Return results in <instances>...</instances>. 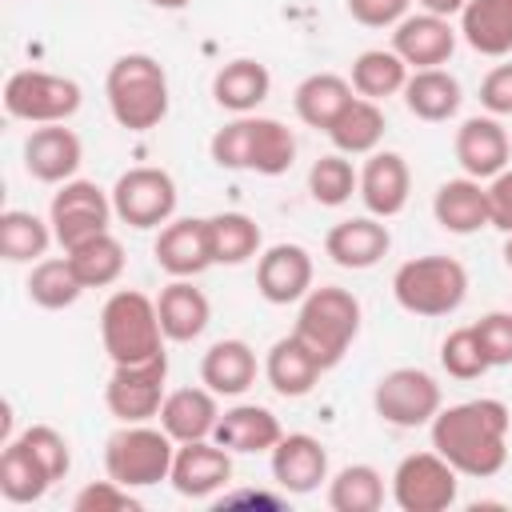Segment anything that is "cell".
Wrapping results in <instances>:
<instances>
[{
  "instance_id": "1",
  "label": "cell",
  "mask_w": 512,
  "mask_h": 512,
  "mask_svg": "<svg viewBox=\"0 0 512 512\" xmlns=\"http://www.w3.org/2000/svg\"><path fill=\"white\" fill-rule=\"evenodd\" d=\"M508 432L512 412L492 396L448 404L428 424L432 448L468 480H488L508 464Z\"/></svg>"
},
{
  "instance_id": "2",
  "label": "cell",
  "mask_w": 512,
  "mask_h": 512,
  "mask_svg": "<svg viewBox=\"0 0 512 512\" xmlns=\"http://www.w3.org/2000/svg\"><path fill=\"white\" fill-rule=\"evenodd\" d=\"M208 156L216 168H228V172L284 176L296 164V136L288 124L248 112V116H236L212 132Z\"/></svg>"
},
{
  "instance_id": "3",
  "label": "cell",
  "mask_w": 512,
  "mask_h": 512,
  "mask_svg": "<svg viewBox=\"0 0 512 512\" xmlns=\"http://www.w3.org/2000/svg\"><path fill=\"white\" fill-rule=\"evenodd\" d=\"M108 112L128 132H152L168 116V72L148 52H124L104 76Z\"/></svg>"
},
{
  "instance_id": "4",
  "label": "cell",
  "mask_w": 512,
  "mask_h": 512,
  "mask_svg": "<svg viewBox=\"0 0 512 512\" xmlns=\"http://www.w3.org/2000/svg\"><path fill=\"white\" fill-rule=\"evenodd\" d=\"M360 300L340 288V284H320L312 288L304 300H300V312H296V324H292V336L316 356V364L328 372L336 368L352 340L360 336Z\"/></svg>"
},
{
  "instance_id": "5",
  "label": "cell",
  "mask_w": 512,
  "mask_h": 512,
  "mask_svg": "<svg viewBox=\"0 0 512 512\" xmlns=\"http://www.w3.org/2000/svg\"><path fill=\"white\" fill-rule=\"evenodd\" d=\"M164 328L156 300L136 288H116L100 308V344L112 364H140L164 356Z\"/></svg>"
},
{
  "instance_id": "6",
  "label": "cell",
  "mask_w": 512,
  "mask_h": 512,
  "mask_svg": "<svg viewBox=\"0 0 512 512\" xmlns=\"http://www.w3.org/2000/svg\"><path fill=\"white\" fill-rule=\"evenodd\" d=\"M392 296L408 316H452L468 300V268L456 256H416L392 272Z\"/></svg>"
},
{
  "instance_id": "7",
  "label": "cell",
  "mask_w": 512,
  "mask_h": 512,
  "mask_svg": "<svg viewBox=\"0 0 512 512\" xmlns=\"http://www.w3.org/2000/svg\"><path fill=\"white\" fill-rule=\"evenodd\" d=\"M176 440L152 424H120L104 440V472L124 488H152L172 476Z\"/></svg>"
},
{
  "instance_id": "8",
  "label": "cell",
  "mask_w": 512,
  "mask_h": 512,
  "mask_svg": "<svg viewBox=\"0 0 512 512\" xmlns=\"http://www.w3.org/2000/svg\"><path fill=\"white\" fill-rule=\"evenodd\" d=\"M84 104V92L72 76L20 68L4 80V112L24 124H68Z\"/></svg>"
},
{
  "instance_id": "9",
  "label": "cell",
  "mask_w": 512,
  "mask_h": 512,
  "mask_svg": "<svg viewBox=\"0 0 512 512\" xmlns=\"http://www.w3.org/2000/svg\"><path fill=\"white\" fill-rule=\"evenodd\" d=\"M116 208H112V192H104L96 180H64L56 184L52 192V204H48V224H52V236L64 252H72L76 244L108 232Z\"/></svg>"
},
{
  "instance_id": "10",
  "label": "cell",
  "mask_w": 512,
  "mask_h": 512,
  "mask_svg": "<svg viewBox=\"0 0 512 512\" xmlns=\"http://www.w3.org/2000/svg\"><path fill=\"white\" fill-rule=\"evenodd\" d=\"M460 492V472L436 452H412L392 472V500L400 512H448Z\"/></svg>"
},
{
  "instance_id": "11",
  "label": "cell",
  "mask_w": 512,
  "mask_h": 512,
  "mask_svg": "<svg viewBox=\"0 0 512 512\" xmlns=\"http://www.w3.org/2000/svg\"><path fill=\"white\" fill-rule=\"evenodd\" d=\"M176 200H180L176 196V180L164 168H152V164H140V168L120 172L116 184H112L116 220H124L136 232L164 228L176 216Z\"/></svg>"
},
{
  "instance_id": "12",
  "label": "cell",
  "mask_w": 512,
  "mask_h": 512,
  "mask_svg": "<svg viewBox=\"0 0 512 512\" xmlns=\"http://www.w3.org/2000/svg\"><path fill=\"white\" fill-rule=\"evenodd\" d=\"M372 408L392 428H424L444 408L440 384L424 368H392L372 388Z\"/></svg>"
},
{
  "instance_id": "13",
  "label": "cell",
  "mask_w": 512,
  "mask_h": 512,
  "mask_svg": "<svg viewBox=\"0 0 512 512\" xmlns=\"http://www.w3.org/2000/svg\"><path fill=\"white\" fill-rule=\"evenodd\" d=\"M168 384V356L140 360V364H112L104 384V404L120 424H148L160 416Z\"/></svg>"
},
{
  "instance_id": "14",
  "label": "cell",
  "mask_w": 512,
  "mask_h": 512,
  "mask_svg": "<svg viewBox=\"0 0 512 512\" xmlns=\"http://www.w3.org/2000/svg\"><path fill=\"white\" fill-rule=\"evenodd\" d=\"M156 268L172 280H196L204 268H212V244H208V220L200 216H172L152 244Z\"/></svg>"
},
{
  "instance_id": "15",
  "label": "cell",
  "mask_w": 512,
  "mask_h": 512,
  "mask_svg": "<svg viewBox=\"0 0 512 512\" xmlns=\"http://www.w3.org/2000/svg\"><path fill=\"white\" fill-rule=\"evenodd\" d=\"M228 480H232V452H228L224 444H216V440H188V444H176L168 484H172L184 500H208V496H216Z\"/></svg>"
},
{
  "instance_id": "16",
  "label": "cell",
  "mask_w": 512,
  "mask_h": 512,
  "mask_svg": "<svg viewBox=\"0 0 512 512\" xmlns=\"http://www.w3.org/2000/svg\"><path fill=\"white\" fill-rule=\"evenodd\" d=\"M456 32L448 16L436 12H408L392 28V52L416 72V68H444L456 52Z\"/></svg>"
},
{
  "instance_id": "17",
  "label": "cell",
  "mask_w": 512,
  "mask_h": 512,
  "mask_svg": "<svg viewBox=\"0 0 512 512\" xmlns=\"http://www.w3.org/2000/svg\"><path fill=\"white\" fill-rule=\"evenodd\" d=\"M84 144L64 124H36L24 136V172L40 184H64L80 172Z\"/></svg>"
},
{
  "instance_id": "18",
  "label": "cell",
  "mask_w": 512,
  "mask_h": 512,
  "mask_svg": "<svg viewBox=\"0 0 512 512\" xmlns=\"http://www.w3.org/2000/svg\"><path fill=\"white\" fill-rule=\"evenodd\" d=\"M312 252L304 244H272L256 260V292L268 304H300L312 292Z\"/></svg>"
},
{
  "instance_id": "19",
  "label": "cell",
  "mask_w": 512,
  "mask_h": 512,
  "mask_svg": "<svg viewBox=\"0 0 512 512\" xmlns=\"http://www.w3.org/2000/svg\"><path fill=\"white\" fill-rule=\"evenodd\" d=\"M272 456V484L288 496H308L328 480V448L308 432H284Z\"/></svg>"
},
{
  "instance_id": "20",
  "label": "cell",
  "mask_w": 512,
  "mask_h": 512,
  "mask_svg": "<svg viewBox=\"0 0 512 512\" xmlns=\"http://www.w3.org/2000/svg\"><path fill=\"white\" fill-rule=\"evenodd\" d=\"M356 196L364 200L368 216H380V220H392L408 208V196H412V168L400 152H368L364 168H360V188Z\"/></svg>"
},
{
  "instance_id": "21",
  "label": "cell",
  "mask_w": 512,
  "mask_h": 512,
  "mask_svg": "<svg viewBox=\"0 0 512 512\" xmlns=\"http://www.w3.org/2000/svg\"><path fill=\"white\" fill-rule=\"evenodd\" d=\"M452 152H456V164L464 168V176L472 180H492L508 168V132L500 124V116H468L460 128H456V140H452Z\"/></svg>"
},
{
  "instance_id": "22",
  "label": "cell",
  "mask_w": 512,
  "mask_h": 512,
  "mask_svg": "<svg viewBox=\"0 0 512 512\" xmlns=\"http://www.w3.org/2000/svg\"><path fill=\"white\" fill-rule=\"evenodd\" d=\"M392 248V232L380 216H352V220H340L328 228L324 236V252L336 268H348V272H364V268H376Z\"/></svg>"
},
{
  "instance_id": "23",
  "label": "cell",
  "mask_w": 512,
  "mask_h": 512,
  "mask_svg": "<svg viewBox=\"0 0 512 512\" xmlns=\"http://www.w3.org/2000/svg\"><path fill=\"white\" fill-rule=\"evenodd\" d=\"M432 216L444 232L452 236H472L480 228H492V216H488V188L484 180H472V176H456V180H444L432 196Z\"/></svg>"
},
{
  "instance_id": "24",
  "label": "cell",
  "mask_w": 512,
  "mask_h": 512,
  "mask_svg": "<svg viewBox=\"0 0 512 512\" xmlns=\"http://www.w3.org/2000/svg\"><path fill=\"white\" fill-rule=\"evenodd\" d=\"M220 396L212 388H176L164 396L160 404V428L176 440V444H188V440H212L216 424H220Z\"/></svg>"
},
{
  "instance_id": "25",
  "label": "cell",
  "mask_w": 512,
  "mask_h": 512,
  "mask_svg": "<svg viewBox=\"0 0 512 512\" xmlns=\"http://www.w3.org/2000/svg\"><path fill=\"white\" fill-rule=\"evenodd\" d=\"M284 428L276 420L272 408L264 404H232L220 412V424L212 432L216 444H224L228 452H240V456H256V452H272L280 444Z\"/></svg>"
},
{
  "instance_id": "26",
  "label": "cell",
  "mask_w": 512,
  "mask_h": 512,
  "mask_svg": "<svg viewBox=\"0 0 512 512\" xmlns=\"http://www.w3.org/2000/svg\"><path fill=\"white\" fill-rule=\"evenodd\" d=\"M268 92H272V72H268L260 60H252V56L228 60V64H220L216 76H212V100H216L224 112H232V116L256 112V108L268 100Z\"/></svg>"
},
{
  "instance_id": "27",
  "label": "cell",
  "mask_w": 512,
  "mask_h": 512,
  "mask_svg": "<svg viewBox=\"0 0 512 512\" xmlns=\"http://www.w3.org/2000/svg\"><path fill=\"white\" fill-rule=\"evenodd\" d=\"M400 96H404V108L424 124H444L464 104V88L448 68H416V72H408V84H404Z\"/></svg>"
},
{
  "instance_id": "28",
  "label": "cell",
  "mask_w": 512,
  "mask_h": 512,
  "mask_svg": "<svg viewBox=\"0 0 512 512\" xmlns=\"http://www.w3.org/2000/svg\"><path fill=\"white\" fill-rule=\"evenodd\" d=\"M256 372H260V364H256L252 344L236 340V336L216 340L200 360V384L212 388L216 396H244L256 384Z\"/></svg>"
},
{
  "instance_id": "29",
  "label": "cell",
  "mask_w": 512,
  "mask_h": 512,
  "mask_svg": "<svg viewBox=\"0 0 512 512\" xmlns=\"http://www.w3.org/2000/svg\"><path fill=\"white\" fill-rule=\"evenodd\" d=\"M356 100V88L348 76H336V72H312L296 84L292 92V108L300 116V124L316 128V132H328L332 120Z\"/></svg>"
},
{
  "instance_id": "30",
  "label": "cell",
  "mask_w": 512,
  "mask_h": 512,
  "mask_svg": "<svg viewBox=\"0 0 512 512\" xmlns=\"http://www.w3.org/2000/svg\"><path fill=\"white\" fill-rule=\"evenodd\" d=\"M156 312H160L164 336L176 340V344H188V340L204 336V328L212 320V304L192 280H168L156 296Z\"/></svg>"
},
{
  "instance_id": "31",
  "label": "cell",
  "mask_w": 512,
  "mask_h": 512,
  "mask_svg": "<svg viewBox=\"0 0 512 512\" xmlns=\"http://www.w3.org/2000/svg\"><path fill=\"white\" fill-rule=\"evenodd\" d=\"M320 364H316V356L288 332V336H280L272 348H268V356H264V380L272 384V392L276 396H284V400H300V396H308L312 388H316V380H320Z\"/></svg>"
},
{
  "instance_id": "32",
  "label": "cell",
  "mask_w": 512,
  "mask_h": 512,
  "mask_svg": "<svg viewBox=\"0 0 512 512\" xmlns=\"http://www.w3.org/2000/svg\"><path fill=\"white\" fill-rule=\"evenodd\" d=\"M460 36L480 56L512 52V0H468L460 12Z\"/></svg>"
},
{
  "instance_id": "33",
  "label": "cell",
  "mask_w": 512,
  "mask_h": 512,
  "mask_svg": "<svg viewBox=\"0 0 512 512\" xmlns=\"http://www.w3.org/2000/svg\"><path fill=\"white\" fill-rule=\"evenodd\" d=\"M384 128H388L384 108H380L376 100L356 96V100H352V104L332 120L328 140H332V144H336V152H344V156H368V152H376V148H380Z\"/></svg>"
},
{
  "instance_id": "34",
  "label": "cell",
  "mask_w": 512,
  "mask_h": 512,
  "mask_svg": "<svg viewBox=\"0 0 512 512\" xmlns=\"http://www.w3.org/2000/svg\"><path fill=\"white\" fill-rule=\"evenodd\" d=\"M52 224L40 220L28 208H8L0 212V256L8 264H36L52 248Z\"/></svg>"
},
{
  "instance_id": "35",
  "label": "cell",
  "mask_w": 512,
  "mask_h": 512,
  "mask_svg": "<svg viewBox=\"0 0 512 512\" xmlns=\"http://www.w3.org/2000/svg\"><path fill=\"white\" fill-rule=\"evenodd\" d=\"M208 244H212V264H248L252 256H260V224L248 212H216L208 216Z\"/></svg>"
},
{
  "instance_id": "36",
  "label": "cell",
  "mask_w": 512,
  "mask_h": 512,
  "mask_svg": "<svg viewBox=\"0 0 512 512\" xmlns=\"http://www.w3.org/2000/svg\"><path fill=\"white\" fill-rule=\"evenodd\" d=\"M24 288H28V300H32L36 308H44V312L72 308V304L88 292V288L80 284V276L72 272L68 256H44V260H36L32 272H28V280H24Z\"/></svg>"
},
{
  "instance_id": "37",
  "label": "cell",
  "mask_w": 512,
  "mask_h": 512,
  "mask_svg": "<svg viewBox=\"0 0 512 512\" xmlns=\"http://www.w3.org/2000/svg\"><path fill=\"white\" fill-rule=\"evenodd\" d=\"M352 88H356V96H364V100H388V96H396V92H404V84H408V64L392 52V48H368V52H360L356 60H352Z\"/></svg>"
},
{
  "instance_id": "38",
  "label": "cell",
  "mask_w": 512,
  "mask_h": 512,
  "mask_svg": "<svg viewBox=\"0 0 512 512\" xmlns=\"http://www.w3.org/2000/svg\"><path fill=\"white\" fill-rule=\"evenodd\" d=\"M56 480L28 456V448L20 440H8L0 452V496L8 504H36L48 496Z\"/></svg>"
},
{
  "instance_id": "39",
  "label": "cell",
  "mask_w": 512,
  "mask_h": 512,
  "mask_svg": "<svg viewBox=\"0 0 512 512\" xmlns=\"http://www.w3.org/2000/svg\"><path fill=\"white\" fill-rule=\"evenodd\" d=\"M64 256H68V264H72V272L80 276L84 288H108V284H116L124 276V264H128L124 244L112 232H100V236L76 244Z\"/></svg>"
},
{
  "instance_id": "40",
  "label": "cell",
  "mask_w": 512,
  "mask_h": 512,
  "mask_svg": "<svg viewBox=\"0 0 512 512\" xmlns=\"http://www.w3.org/2000/svg\"><path fill=\"white\" fill-rule=\"evenodd\" d=\"M384 504V476L372 464H344L328 480L332 512H376Z\"/></svg>"
},
{
  "instance_id": "41",
  "label": "cell",
  "mask_w": 512,
  "mask_h": 512,
  "mask_svg": "<svg viewBox=\"0 0 512 512\" xmlns=\"http://www.w3.org/2000/svg\"><path fill=\"white\" fill-rule=\"evenodd\" d=\"M360 188V172L352 168V160L344 152H328L308 168V192L320 208H340L352 200V192Z\"/></svg>"
},
{
  "instance_id": "42",
  "label": "cell",
  "mask_w": 512,
  "mask_h": 512,
  "mask_svg": "<svg viewBox=\"0 0 512 512\" xmlns=\"http://www.w3.org/2000/svg\"><path fill=\"white\" fill-rule=\"evenodd\" d=\"M440 368H444L452 380H480V376L492 368L472 324H468V328H452V332L444 336V344H440Z\"/></svg>"
},
{
  "instance_id": "43",
  "label": "cell",
  "mask_w": 512,
  "mask_h": 512,
  "mask_svg": "<svg viewBox=\"0 0 512 512\" xmlns=\"http://www.w3.org/2000/svg\"><path fill=\"white\" fill-rule=\"evenodd\" d=\"M12 440H20L24 448H28V456L60 484L64 476H68V468H72V448H68V440H64V432H56L52 424H28L20 436H12Z\"/></svg>"
},
{
  "instance_id": "44",
  "label": "cell",
  "mask_w": 512,
  "mask_h": 512,
  "mask_svg": "<svg viewBox=\"0 0 512 512\" xmlns=\"http://www.w3.org/2000/svg\"><path fill=\"white\" fill-rule=\"evenodd\" d=\"M72 512H140V500L120 480H92L72 496Z\"/></svg>"
},
{
  "instance_id": "45",
  "label": "cell",
  "mask_w": 512,
  "mask_h": 512,
  "mask_svg": "<svg viewBox=\"0 0 512 512\" xmlns=\"http://www.w3.org/2000/svg\"><path fill=\"white\" fill-rule=\"evenodd\" d=\"M472 328L480 336V348H484L488 364L492 368H508L512 364V308L508 312H484Z\"/></svg>"
},
{
  "instance_id": "46",
  "label": "cell",
  "mask_w": 512,
  "mask_h": 512,
  "mask_svg": "<svg viewBox=\"0 0 512 512\" xmlns=\"http://www.w3.org/2000/svg\"><path fill=\"white\" fill-rule=\"evenodd\" d=\"M344 4L348 16L364 28H396L412 8V0H344Z\"/></svg>"
},
{
  "instance_id": "47",
  "label": "cell",
  "mask_w": 512,
  "mask_h": 512,
  "mask_svg": "<svg viewBox=\"0 0 512 512\" xmlns=\"http://www.w3.org/2000/svg\"><path fill=\"white\" fill-rule=\"evenodd\" d=\"M480 104L488 116H512V64H496L480 80Z\"/></svg>"
},
{
  "instance_id": "48",
  "label": "cell",
  "mask_w": 512,
  "mask_h": 512,
  "mask_svg": "<svg viewBox=\"0 0 512 512\" xmlns=\"http://www.w3.org/2000/svg\"><path fill=\"white\" fill-rule=\"evenodd\" d=\"M488 216H492V228H500L504 236L512 232V168H504L500 176H492L488 184Z\"/></svg>"
},
{
  "instance_id": "49",
  "label": "cell",
  "mask_w": 512,
  "mask_h": 512,
  "mask_svg": "<svg viewBox=\"0 0 512 512\" xmlns=\"http://www.w3.org/2000/svg\"><path fill=\"white\" fill-rule=\"evenodd\" d=\"M416 4H420V12H436V16H448L452 20V16L464 12L468 0H416Z\"/></svg>"
},
{
  "instance_id": "50",
  "label": "cell",
  "mask_w": 512,
  "mask_h": 512,
  "mask_svg": "<svg viewBox=\"0 0 512 512\" xmlns=\"http://www.w3.org/2000/svg\"><path fill=\"white\" fill-rule=\"evenodd\" d=\"M152 8H160V12H180V8H188L192 0H148Z\"/></svg>"
},
{
  "instance_id": "51",
  "label": "cell",
  "mask_w": 512,
  "mask_h": 512,
  "mask_svg": "<svg viewBox=\"0 0 512 512\" xmlns=\"http://www.w3.org/2000/svg\"><path fill=\"white\" fill-rule=\"evenodd\" d=\"M500 256H504V264H508V268H512V232H508V236H504V248H500Z\"/></svg>"
}]
</instances>
